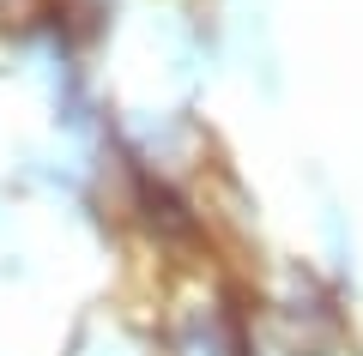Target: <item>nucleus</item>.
I'll list each match as a JSON object with an SVG mask.
<instances>
[{
  "label": "nucleus",
  "mask_w": 363,
  "mask_h": 356,
  "mask_svg": "<svg viewBox=\"0 0 363 356\" xmlns=\"http://www.w3.org/2000/svg\"><path fill=\"white\" fill-rule=\"evenodd\" d=\"M303 205H309V229H315V260L333 272L345 290L363 284V236H357V212H351L345 188L327 176L321 163L303 169Z\"/></svg>",
  "instance_id": "f257e3e1"
},
{
  "label": "nucleus",
  "mask_w": 363,
  "mask_h": 356,
  "mask_svg": "<svg viewBox=\"0 0 363 356\" xmlns=\"http://www.w3.org/2000/svg\"><path fill=\"white\" fill-rule=\"evenodd\" d=\"M224 49L242 67V79L255 85L260 103H285L291 67H285V42H279V25H272L267 0H236L230 6V18H224Z\"/></svg>",
  "instance_id": "f03ea898"
}]
</instances>
